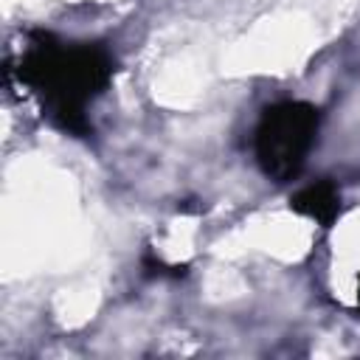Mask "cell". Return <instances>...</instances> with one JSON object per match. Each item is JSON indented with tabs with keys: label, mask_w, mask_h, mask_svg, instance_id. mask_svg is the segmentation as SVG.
Segmentation results:
<instances>
[{
	"label": "cell",
	"mask_w": 360,
	"mask_h": 360,
	"mask_svg": "<svg viewBox=\"0 0 360 360\" xmlns=\"http://www.w3.org/2000/svg\"><path fill=\"white\" fill-rule=\"evenodd\" d=\"M20 82L42 98L45 115L70 135H90L87 104L107 90L115 59L96 42H59L51 34H34L31 48L20 59Z\"/></svg>",
	"instance_id": "cell-1"
},
{
	"label": "cell",
	"mask_w": 360,
	"mask_h": 360,
	"mask_svg": "<svg viewBox=\"0 0 360 360\" xmlns=\"http://www.w3.org/2000/svg\"><path fill=\"white\" fill-rule=\"evenodd\" d=\"M318 124L321 112L309 101L287 98L267 104L253 132V155L259 169L276 183L292 180L304 169L318 141Z\"/></svg>",
	"instance_id": "cell-2"
},
{
	"label": "cell",
	"mask_w": 360,
	"mask_h": 360,
	"mask_svg": "<svg viewBox=\"0 0 360 360\" xmlns=\"http://www.w3.org/2000/svg\"><path fill=\"white\" fill-rule=\"evenodd\" d=\"M290 208L298 211L301 217H309L312 222L329 228L340 214V191L332 180H318V183H309L301 191H295L290 197Z\"/></svg>",
	"instance_id": "cell-3"
}]
</instances>
